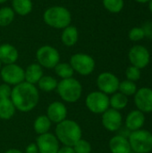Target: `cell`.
<instances>
[{"mask_svg":"<svg viewBox=\"0 0 152 153\" xmlns=\"http://www.w3.org/2000/svg\"><path fill=\"white\" fill-rule=\"evenodd\" d=\"M144 122H145L144 114L140 110H133L128 114L125 120V125L130 131L133 132L136 130H140L143 126Z\"/></svg>","mask_w":152,"mask_h":153,"instance_id":"cell-19","label":"cell"},{"mask_svg":"<svg viewBox=\"0 0 152 153\" xmlns=\"http://www.w3.org/2000/svg\"><path fill=\"white\" fill-rule=\"evenodd\" d=\"M118 91L119 92L123 93L125 96H132L136 93L137 87L133 82H131L129 80H125L119 83Z\"/></svg>","mask_w":152,"mask_h":153,"instance_id":"cell-29","label":"cell"},{"mask_svg":"<svg viewBox=\"0 0 152 153\" xmlns=\"http://www.w3.org/2000/svg\"><path fill=\"white\" fill-rule=\"evenodd\" d=\"M102 3L105 9L112 13H120L125 6L124 0H102Z\"/></svg>","mask_w":152,"mask_h":153,"instance_id":"cell-28","label":"cell"},{"mask_svg":"<svg viewBox=\"0 0 152 153\" xmlns=\"http://www.w3.org/2000/svg\"><path fill=\"white\" fill-rule=\"evenodd\" d=\"M148 4H149V9H150V11L152 13V0H150V2Z\"/></svg>","mask_w":152,"mask_h":153,"instance_id":"cell-38","label":"cell"},{"mask_svg":"<svg viewBox=\"0 0 152 153\" xmlns=\"http://www.w3.org/2000/svg\"><path fill=\"white\" fill-rule=\"evenodd\" d=\"M146 36V32L144 30V29L141 28V27H133L130 30L128 37L132 41L137 42L140 41L142 39H143Z\"/></svg>","mask_w":152,"mask_h":153,"instance_id":"cell-31","label":"cell"},{"mask_svg":"<svg viewBox=\"0 0 152 153\" xmlns=\"http://www.w3.org/2000/svg\"><path fill=\"white\" fill-rule=\"evenodd\" d=\"M56 92L65 103H75L82 95V85L75 78L63 79L58 82Z\"/></svg>","mask_w":152,"mask_h":153,"instance_id":"cell-4","label":"cell"},{"mask_svg":"<svg viewBox=\"0 0 152 153\" xmlns=\"http://www.w3.org/2000/svg\"><path fill=\"white\" fill-rule=\"evenodd\" d=\"M16 108L11 99H0V119L10 120L13 117Z\"/></svg>","mask_w":152,"mask_h":153,"instance_id":"cell-22","label":"cell"},{"mask_svg":"<svg viewBox=\"0 0 152 153\" xmlns=\"http://www.w3.org/2000/svg\"><path fill=\"white\" fill-rule=\"evenodd\" d=\"M19 58V52L17 48L8 43L0 45V62L2 65L14 64Z\"/></svg>","mask_w":152,"mask_h":153,"instance_id":"cell-16","label":"cell"},{"mask_svg":"<svg viewBox=\"0 0 152 153\" xmlns=\"http://www.w3.org/2000/svg\"><path fill=\"white\" fill-rule=\"evenodd\" d=\"M1 67H2V63L0 62V70H1Z\"/></svg>","mask_w":152,"mask_h":153,"instance_id":"cell-40","label":"cell"},{"mask_svg":"<svg viewBox=\"0 0 152 153\" xmlns=\"http://www.w3.org/2000/svg\"><path fill=\"white\" fill-rule=\"evenodd\" d=\"M7 1H8V0H0V4H4V3H6Z\"/></svg>","mask_w":152,"mask_h":153,"instance_id":"cell-39","label":"cell"},{"mask_svg":"<svg viewBox=\"0 0 152 153\" xmlns=\"http://www.w3.org/2000/svg\"><path fill=\"white\" fill-rule=\"evenodd\" d=\"M128 57L132 65L139 69H143L150 63L151 54L146 47L142 45H135L129 50Z\"/></svg>","mask_w":152,"mask_h":153,"instance_id":"cell-10","label":"cell"},{"mask_svg":"<svg viewBox=\"0 0 152 153\" xmlns=\"http://www.w3.org/2000/svg\"><path fill=\"white\" fill-rule=\"evenodd\" d=\"M37 62L46 69H54L60 62V54L58 50L49 45L40 47L36 52Z\"/></svg>","mask_w":152,"mask_h":153,"instance_id":"cell-7","label":"cell"},{"mask_svg":"<svg viewBox=\"0 0 152 153\" xmlns=\"http://www.w3.org/2000/svg\"><path fill=\"white\" fill-rule=\"evenodd\" d=\"M134 95V102L138 110L142 113L152 112V90L151 88H141Z\"/></svg>","mask_w":152,"mask_h":153,"instance_id":"cell-15","label":"cell"},{"mask_svg":"<svg viewBox=\"0 0 152 153\" xmlns=\"http://www.w3.org/2000/svg\"><path fill=\"white\" fill-rule=\"evenodd\" d=\"M73 149L75 153H91V144L85 139H80L73 146Z\"/></svg>","mask_w":152,"mask_h":153,"instance_id":"cell-30","label":"cell"},{"mask_svg":"<svg viewBox=\"0 0 152 153\" xmlns=\"http://www.w3.org/2000/svg\"><path fill=\"white\" fill-rule=\"evenodd\" d=\"M119 79L110 72H104L99 74L97 78V87L99 91L109 95L114 94L118 91Z\"/></svg>","mask_w":152,"mask_h":153,"instance_id":"cell-11","label":"cell"},{"mask_svg":"<svg viewBox=\"0 0 152 153\" xmlns=\"http://www.w3.org/2000/svg\"><path fill=\"white\" fill-rule=\"evenodd\" d=\"M56 137L64 146L73 147L80 139L82 138V130L81 126L74 120L66 118L56 124L55 128Z\"/></svg>","mask_w":152,"mask_h":153,"instance_id":"cell-2","label":"cell"},{"mask_svg":"<svg viewBox=\"0 0 152 153\" xmlns=\"http://www.w3.org/2000/svg\"><path fill=\"white\" fill-rule=\"evenodd\" d=\"M0 77L3 82L15 86L24 82V69L16 63L4 65L1 67Z\"/></svg>","mask_w":152,"mask_h":153,"instance_id":"cell-9","label":"cell"},{"mask_svg":"<svg viewBox=\"0 0 152 153\" xmlns=\"http://www.w3.org/2000/svg\"><path fill=\"white\" fill-rule=\"evenodd\" d=\"M13 87L4 82L0 84V99H10Z\"/></svg>","mask_w":152,"mask_h":153,"instance_id":"cell-33","label":"cell"},{"mask_svg":"<svg viewBox=\"0 0 152 153\" xmlns=\"http://www.w3.org/2000/svg\"><path fill=\"white\" fill-rule=\"evenodd\" d=\"M43 20L51 28L64 30L71 25L72 14L67 8L61 5H54L44 12Z\"/></svg>","mask_w":152,"mask_h":153,"instance_id":"cell-3","label":"cell"},{"mask_svg":"<svg viewBox=\"0 0 152 153\" xmlns=\"http://www.w3.org/2000/svg\"><path fill=\"white\" fill-rule=\"evenodd\" d=\"M69 64L74 73H77L82 76H88L91 74L96 66L94 58L85 53L73 54L70 58Z\"/></svg>","mask_w":152,"mask_h":153,"instance_id":"cell-6","label":"cell"},{"mask_svg":"<svg viewBox=\"0 0 152 153\" xmlns=\"http://www.w3.org/2000/svg\"><path fill=\"white\" fill-rule=\"evenodd\" d=\"M122 115L118 110L108 108L102 114L101 122L105 129L109 132H116L122 126Z\"/></svg>","mask_w":152,"mask_h":153,"instance_id":"cell-14","label":"cell"},{"mask_svg":"<svg viewBox=\"0 0 152 153\" xmlns=\"http://www.w3.org/2000/svg\"><path fill=\"white\" fill-rule=\"evenodd\" d=\"M33 4L31 0H13L12 9L13 12L21 16H26L32 11Z\"/></svg>","mask_w":152,"mask_h":153,"instance_id":"cell-23","label":"cell"},{"mask_svg":"<svg viewBox=\"0 0 152 153\" xmlns=\"http://www.w3.org/2000/svg\"><path fill=\"white\" fill-rule=\"evenodd\" d=\"M51 126L52 123L46 115H40L37 117L33 122V130L38 135L49 133Z\"/></svg>","mask_w":152,"mask_h":153,"instance_id":"cell-21","label":"cell"},{"mask_svg":"<svg viewBox=\"0 0 152 153\" xmlns=\"http://www.w3.org/2000/svg\"><path fill=\"white\" fill-rule=\"evenodd\" d=\"M57 153H75L74 152V151H73V147H70V146H60V148H59V150H58V152Z\"/></svg>","mask_w":152,"mask_h":153,"instance_id":"cell-35","label":"cell"},{"mask_svg":"<svg viewBox=\"0 0 152 153\" xmlns=\"http://www.w3.org/2000/svg\"><path fill=\"white\" fill-rule=\"evenodd\" d=\"M130 153H136V152H131Z\"/></svg>","mask_w":152,"mask_h":153,"instance_id":"cell-42","label":"cell"},{"mask_svg":"<svg viewBox=\"0 0 152 153\" xmlns=\"http://www.w3.org/2000/svg\"><path fill=\"white\" fill-rule=\"evenodd\" d=\"M78 39H79V31L75 26L69 25L63 30L61 35V40L65 46L73 47L77 43Z\"/></svg>","mask_w":152,"mask_h":153,"instance_id":"cell-20","label":"cell"},{"mask_svg":"<svg viewBox=\"0 0 152 153\" xmlns=\"http://www.w3.org/2000/svg\"><path fill=\"white\" fill-rule=\"evenodd\" d=\"M128 104V99L127 96L124 95L121 92H115L112 94V96L109 98V107L111 108L116 110H121L124 109Z\"/></svg>","mask_w":152,"mask_h":153,"instance_id":"cell-25","label":"cell"},{"mask_svg":"<svg viewBox=\"0 0 152 153\" xmlns=\"http://www.w3.org/2000/svg\"><path fill=\"white\" fill-rule=\"evenodd\" d=\"M10 99L17 111L28 113L38 106L39 101V91L36 85L22 82L13 87Z\"/></svg>","mask_w":152,"mask_h":153,"instance_id":"cell-1","label":"cell"},{"mask_svg":"<svg viewBox=\"0 0 152 153\" xmlns=\"http://www.w3.org/2000/svg\"><path fill=\"white\" fill-rule=\"evenodd\" d=\"M15 13L12 9V7L4 6L0 8V26L6 27L10 25L14 20Z\"/></svg>","mask_w":152,"mask_h":153,"instance_id":"cell-27","label":"cell"},{"mask_svg":"<svg viewBox=\"0 0 152 153\" xmlns=\"http://www.w3.org/2000/svg\"><path fill=\"white\" fill-rule=\"evenodd\" d=\"M54 70H55L56 74L59 78H61V80L72 78V77H73V74H74V71L69 63H60L59 62L55 66Z\"/></svg>","mask_w":152,"mask_h":153,"instance_id":"cell-26","label":"cell"},{"mask_svg":"<svg viewBox=\"0 0 152 153\" xmlns=\"http://www.w3.org/2000/svg\"><path fill=\"white\" fill-rule=\"evenodd\" d=\"M85 105L91 113L103 114L109 108V97L99 91H91L85 99Z\"/></svg>","mask_w":152,"mask_h":153,"instance_id":"cell-8","label":"cell"},{"mask_svg":"<svg viewBox=\"0 0 152 153\" xmlns=\"http://www.w3.org/2000/svg\"><path fill=\"white\" fill-rule=\"evenodd\" d=\"M0 45H1V38H0Z\"/></svg>","mask_w":152,"mask_h":153,"instance_id":"cell-41","label":"cell"},{"mask_svg":"<svg viewBox=\"0 0 152 153\" xmlns=\"http://www.w3.org/2000/svg\"><path fill=\"white\" fill-rule=\"evenodd\" d=\"M111 153H130L132 152L128 139L123 135L112 137L108 143Z\"/></svg>","mask_w":152,"mask_h":153,"instance_id":"cell-18","label":"cell"},{"mask_svg":"<svg viewBox=\"0 0 152 153\" xmlns=\"http://www.w3.org/2000/svg\"><path fill=\"white\" fill-rule=\"evenodd\" d=\"M125 75H126L127 80L134 82L141 78V69H139L133 65H131L126 69Z\"/></svg>","mask_w":152,"mask_h":153,"instance_id":"cell-32","label":"cell"},{"mask_svg":"<svg viewBox=\"0 0 152 153\" xmlns=\"http://www.w3.org/2000/svg\"><path fill=\"white\" fill-rule=\"evenodd\" d=\"M24 153H39V150H38L36 143H31L28 144L25 148Z\"/></svg>","mask_w":152,"mask_h":153,"instance_id":"cell-34","label":"cell"},{"mask_svg":"<svg viewBox=\"0 0 152 153\" xmlns=\"http://www.w3.org/2000/svg\"><path fill=\"white\" fill-rule=\"evenodd\" d=\"M58 81L51 75H43L37 83L38 89L44 92H51L56 90Z\"/></svg>","mask_w":152,"mask_h":153,"instance_id":"cell-24","label":"cell"},{"mask_svg":"<svg viewBox=\"0 0 152 153\" xmlns=\"http://www.w3.org/2000/svg\"><path fill=\"white\" fill-rule=\"evenodd\" d=\"M136 1L137 3H140V4H147L150 2V0H134Z\"/></svg>","mask_w":152,"mask_h":153,"instance_id":"cell-37","label":"cell"},{"mask_svg":"<svg viewBox=\"0 0 152 153\" xmlns=\"http://www.w3.org/2000/svg\"><path fill=\"white\" fill-rule=\"evenodd\" d=\"M128 141L133 152L149 153L152 151V134L147 130L132 132Z\"/></svg>","mask_w":152,"mask_h":153,"instance_id":"cell-5","label":"cell"},{"mask_svg":"<svg viewBox=\"0 0 152 153\" xmlns=\"http://www.w3.org/2000/svg\"><path fill=\"white\" fill-rule=\"evenodd\" d=\"M68 110L65 104L62 101H53L47 108L46 116L52 124H58L67 118Z\"/></svg>","mask_w":152,"mask_h":153,"instance_id":"cell-13","label":"cell"},{"mask_svg":"<svg viewBox=\"0 0 152 153\" xmlns=\"http://www.w3.org/2000/svg\"><path fill=\"white\" fill-rule=\"evenodd\" d=\"M36 144L39 153H57L60 148V143L54 134L47 133L38 135Z\"/></svg>","mask_w":152,"mask_h":153,"instance_id":"cell-12","label":"cell"},{"mask_svg":"<svg viewBox=\"0 0 152 153\" xmlns=\"http://www.w3.org/2000/svg\"><path fill=\"white\" fill-rule=\"evenodd\" d=\"M43 75V67L38 63H32L24 69V82L33 85H37Z\"/></svg>","mask_w":152,"mask_h":153,"instance_id":"cell-17","label":"cell"},{"mask_svg":"<svg viewBox=\"0 0 152 153\" xmlns=\"http://www.w3.org/2000/svg\"><path fill=\"white\" fill-rule=\"evenodd\" d=\"M4 153H24L22 152L21 150H19V149H14V148H12V149H9V150H7L6 152Z\"/></svg>","mask_w":152,"mask_h":153,"instance_id":"cell-36","label":"cell"}]
</instances>
